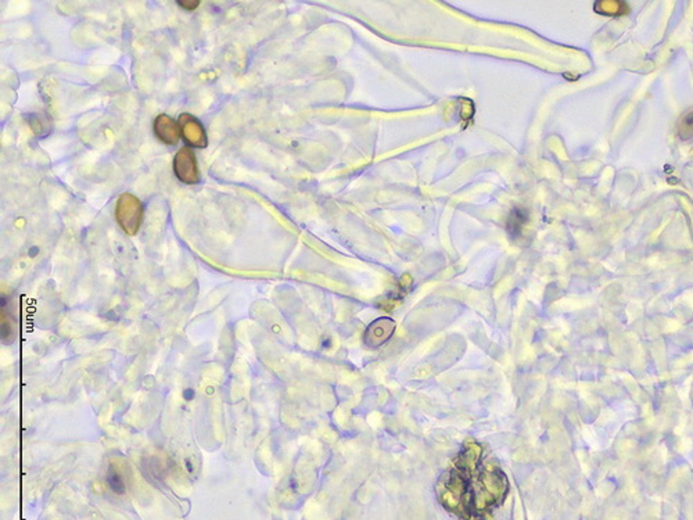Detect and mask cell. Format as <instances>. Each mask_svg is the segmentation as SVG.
I'll use <instances>...</instances> for the list:
<instances>
[{
    "label": "cell",
    "mask_w": 693,
    "mask_h": 520,
    "mask_svg": "<svg viewBox=\"0 0 693 520\" xmlns=\"http://www.w3.org/2000/svg\"><path fill=\"white\" fill-rule=\"evenodd\" d=\"M509 491L505 472L483 444L468 440L437 483V497L451 513L483 517L499 506Z\"/></svg>",
    "instance_id": "1"
},
{
    "label": "cell",
    "mask_w": 693,
    "mask_h": 520,
    "mask_svg": "<svg viewBox=\"0 0 693 520\" xmlns=\"http://www.w3.org/2000/svg\"><path fill=\"white\" fill-rule=\"evenodd\" d=\"M115 219L127 235L135 236L139 232L143 219V206L140 200L131 193H123L115 206Z\"/></svg>",
    "instance_id": "2"
},
{
    "label": "cell",
    "mask_w": 693,
    "mask_h": 520,
    "mask_svg": "<svg viewBox=\"0 0 693 520\" xmlns=\"http://www.w3.org/2000/svg\"><path fill=\"white\" fill-rule=\"evenodd\" d=\"M173 172H175V177L186 184V185H194L200 179L197 160L192 149L182 147L173 158Z\"/></svg>",
    "instance_id": "3"
},
{
    "label": "cell",
    "mask_w": 693,
    "mask_h": 520,
    "mask_svg": "<svg viewBox=\"0 0 693 520\" xmlns=\"http://www.w3.org/2000/svg\"><path fill=\"white\" fill-rule=\"evenodd\" d=\"M178 124L181 128L182 139L189 146L196 147V149L207 147L208 139H207L205 129L196 117H193V115H190V114H182V115H179Z\"/></svg>",
    "instance_id": "4"
},
{
    "label": "cell",
    "mask_w": 693,
    "mask_h": 520,
    "mask_svg": "<svg viewBox=\"0 0 693 520\" xmlns=\"http://www.w3.org/2000/svg\"><path fill=\"white\" fill-rule=\"evenodd\" d=\"M394 332L395 322L391 318H379L366 327L364 343L369 349H379L392 337Z\"/></svg>",
    "instance_id": "5"
},
{
    "label": "cell",
    "mask_w": 693,
    "mask_h": 520,
    "mask_svg": "<svg viewBox=\"0 0 693 520\" xmlns=\"http://www.w3.org/2000/svg\"><path fill=\"white\" fill-rule=\"evenodd\" d=\"M155 136L168 146H175L181 139V128L178 121L172 120L169 115L161 114L154 120L153 125Z\"/></svg>",
    "instance_id": "6"
},
{
    "label": "cell",
    "mask_w": 693,
    "mask_h": 520,
    "mask_svg": "<svg viewBox=\"0 0 693 520\" xmlns=\"http://www.w3.org/2000/svg\"><path fill=\"white\" fill-rule=\"evenodd\" d=\"M529 221V214L525 208H513L506 221V230L512 239H517L523 232V227Z\"/></svg>",
    "instance_id": "7"
},
{
    "label": "cell",
    "mask_w": 693,
    "mask_h": 520,
    "mask_svg": "<svg viewBox=\"0 0 693 520\" xmlns=\"http://www.w3.org/2000/svg\"><path fill=\"white\" fill-rule=\"evenodd\" d=\"M105 480H107L108 487L112 490V493L118 494V495L125 494V491H127V486H125V483H124L123 476L120 475V472H118L117 469H114L112 467H110V468H108V472H107V478H105Z\"/></svg>",
    "instance_id": "8"
},
{
    "label": "cell",
    "mask_w": 693,
    "mask_h": 520,
    "mask_svg": "<svg viewBox=\"0 0 693 520\" xmlns=\"http://www.w3.org/2000/svg\"><path fill=\"white\" fill-rule=\"evenodd\" d=\"M678 136L681 140H689L693 138V110L686 112L678 124Z\"/></svg>",
    "instance_id": "9"
},
{
    "label": "cell",
    "mask_w": 693,
    "mask_h": 520,
    "mask_svg": "<svg viewBox=\"0 0 693 520\" xmlns=\"http://www.w3.org/2000/svg\"><path fill=\"white\" fill-rule=\"evenodd\" d=\"M460 119L465 120V121H469L473 119L475 115V104L472 100L464 97L460 99Z\"/></svg>",
    "instance_id": "10"
},
{
    "label": "cell",
    "mask_w": 693,
    "mask_h": 520,
    "mask_svg": "<svg viewBox=\"0 0 693 520\" xmlns=\"http://www.w3.org/2000/svg\"><path fill=\"white\" fill-rule=\"evenodd\" d=\"M178 5L181 8H184L185 10L193 12V10H196L200 6V2H199V0H178Z\"/></svg>",
    "instance_id": "11"
},
{
    "label": "cell",
    "mask_w": 693,
    "mask_h": 520,
    "mask_svg": "<svg viewBox=\"0 0 693 520\" xmlns=\"http://www.w3.org/2000/svg\"><path fill=\"white\" fill-rule=\"evenodd\" d=\"M184 398H185L186 401H192V399L194 398V390H193V388H186V390L184 391Z\"/></svg>",
    "instance_id": "12"
}]
</instances>
